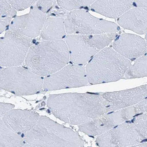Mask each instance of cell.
Listing matches in <instances>:
<instances>
[{
  "label": "cell",
  "mask_w": 147,
  "mask_h": 147,
  "mask_svg": "<svg viewBox=\"0 0 147 147\" xmlns=\"http://www.w3.org/2000/svg\"><path fill=\"white\" fill-rule=\"evenodd\" d=\"M47 107L58 119L71 125H79L110 112L100 94L69 93L49 96Z\"/></svg>",
  "instance_id": "6da1fadb"
},
{
  "label": "cell",
  "mask_w": 147,
  "mask_h": 147,
  "mask_svg": "<svg viewBox=\"0 0 147 147\" xmlns=\"http://www.w3.org/2000/svg\"><path fill=\"white\" fill-rule=\"evenodd\" d=\"M69 62L68 48L64 40H38L31 47L24 63L29 69L46 77L59 71Z\"/></svg>",
  "instance_id": "7a4b0ae2"
},
{
  "label": "cell",
  "mask_w": 147,
  "mask_h": 147,
  "mask_svg": "<svg viewBox=\"0 0 147 147\" xmlns=\"http://www.w3.org/2000/svg\"><path fill=\"white\" fill-rule=\"evenodd\" d=\"M26 147H82L84 142L73 130L46 116H40L33 128L22 136Z\"/></svg>",
  "instance_id": "3957f363"
},
{
  "label": "cell",
  "mask_w": 147,
  "mask_h": 147,
  "mask_svg": "<svg viewBox=\"0 0 147 147\" xmlns=\"http://www.w3.org/2000/svg\"><path fill=\"white\" fill-rule=\"evenodd\" d=\"M131 63L112 47H106L87 63L86 69L88 83H106L123 79Z\"/></svg>",
  "instance_id": "277c9868"
},
{
  "label": "cell",
  "mask_w": 147,
  "mask_h": 147,
  "mask_svg": "<svg viewBox=\"0 0 147 147\" xmlns=\"http://www.w3.org/2000/svg\"><path fill=\"white\" fill-rule=\"evenodd\" d=\"M119 33L98 34H67L64 39L68 48L70 61L82 65L110 45Z\"/></svg>",
  "instance_id": "5b68a950"
},
{
  "label": "cell",
  "mask_w": 147,
  "mask_h": 147,
  "mask_svg": "<svg viewBox=\"0 0 147 147\" xmlns=\"http://www.w3.org/2000/svg\"><path fill=\"white\" fill-rule=\"evenodd\" d=\"M44 78L27 67L20 66L1 67L0 86L17 95H30L43 89Z\"/></svg>",
  "instance_id": "8992f818"
},
{
  "label": "cell",
  "mask_w": 147,
  "mask_h": 147,
  "mask_svg": "<svg viewBox=\"0 0 147 147\" xmlns=\"http://www.w3.org/2000/svg\"><path fill=\"white\" fill-rule=\"evenodd\" d=\"M65 26L67 34H98L121 31L116 23L94 17L86 9L70 11L65 18Z\"/></svg>",
  "instance_id": "52a82bcc"
},
{
  "label": "cell",
  "mask_w": 147,
  "mask_h": 147,
  "mask_svg": "<svg viewBox=\"0 0 147 147\" xmlns=\"http://www.w3.org/2000/svg\"><path fill=\"white\" fill-rule=\"evenodd\" d=\"M34 39L10 30L0 40V64L3 67L20 66L25 62Z\"/></svg>",
  "instance_id": "ba28073f"
},
{
  "label": "cell",
  "mask_w": 147,
  "mask_h": 147,
  "mask_svg": "<svg viewBox=\"0 0 147 147\" xmlns=\"http://www.w3.org/2000/svg\"><path fill=\"white\" fill-rule=\"evenodd\" d=\"M88 84L86 68L71 63L45 77L43 89L46 91L57 90L87 86Z\"/></svg>",
  "instance_id": "9c48e42d"
},
{
  "label": "cell",
  "mask_w": 147,
  "mask_h": 147,
  "mask_svg": "<svg viewBox=\"0 0 147 147\" xmlns=\"http://www.w3.org/2000/svg\"><path fill=\"white\" fill-rule=\"evenodd\" d=\"M132 122H125L98 136L96 144L99 147L134 146L146 140Z\"/></svg>",
  "instance_id": "30bf717a"
},
{
  "label": "cell",
  "mask_w": 147,
  "mask_h": 147,
  "mask_svg": "<svg viewBox=\"0 0 147 147\" xmlns=\"http://www.w3.org/2000/svg\"><path fill=\"white\" fill-rule=\"evenodd\" d=\"M134 106L111 111L78 125L79 130L90 136H98L137 115Z\"/></svg>",
  "instance_id": "8fae6325"
},
{
  "label": "cell",
  "mask_w": 147,
  "mask_h": 147,
  "mask_svg": "<svg viewBox=\"0 0 147 147\" xmlns=\"http://www.w3.org/2000/svg\"><path fill=\"white\" fill-rule=\"evenodd\" d=\"M47 15L33 5L29 12L14 17L11 21L9 30L34 39L40 36Z\"/></svg>",
  "instance_id": "7c38bea8"
},
{
  "label": "cell",
  "mask_w": 147,
  "mask_h": 147,
  "mask_svg": "<svg viewBox=\"0 0 147 147\" xmlns=\"http://www.w3.org/2000/svg\"><path fill=\"white\" fill-rule=\"evenodd\" d=\"M110 112L133 106L147 98V84L135 88L100 93Z\"/></svg>",
  "instance_id": "4fadbf2b"
},
{
  "label": "cell",
  "mask_w": 147,
  "mask_h": 147,
  "mask_svg": "<svg viewBox=\"0 0 147 147\" xmlns=\"http://www.w3.org/2000/svg\"><path fill=\"white\" fill-rule=\"evenodd\" d=\"M112 43V48L115 51L131 61L147 52L146 40L135 34H119Z\"/></svg>",
  "instance_id": "5bb4252c"
},
{
  "label": "cell",
  "mask_w": 147,
  "mask_h": 147,
  "mask_svg": "<svg viewBox=\"0 0 147 147\" xmlns=\"http://www.w3.org/2000/svg\"><path fill=\"white\" fill-rule=\"evenodd\" d=\"M40 117L38 114L32 110L13 109L1 119L7 126L22 136L33 128Z\"/></svg>",
  "instance_id": "9a60e30c"
},
{
  "label": "cell",
  "mask_w": 147,
  "mask_h": 147,
  "mask_svg": "<svg viewBox=\"0 0 147 147\" xmlns=\"http://www.w3.org/2000/svg\"><path fill=\"white\" fill-rule=\"evenodd\" d=\"M119 26L137 34L147 33V8L133 7L117 18Z\"/></svg>",
  "instance_id": "2e32d148"
},
{
  "label": "cell",
  "mask_w": 147,
  "mask_h": 147,
  "mask_svg": "<svg viewBox=\"0 0 147 147\" xmlns=\"http://www.w3.org/2000/svg\"><path fill=\"white\" fill-rule=\"evenodd\" d=\"M133 0H96L91 11L109 18L117 19L133 7Z\"/></svg>",
  "instance_id": "e0dca14e"
},
{
  "label": "cell",
  "mask_w": 147,
  "mask_h": 147,
  "mask_svg": "<svg viewBox=\"0 0 147 147\" xmlns=\"http://www.w3.org/2000/svg\"><path fill=\"white\" fill-rule=\"evenodd\" d=\"M67 35L65 18L47 17L38 40L45 41L64 40Z\"/></svg>",
  "instance_id": "ac0fdd59"
},
{
  "label": "cell",
  "mask_w": 147,
  "mask_h": 147,
  "mask_svg": "<svg viewBox=\"0 0 147 147\" xmlns=\"http://www.w3.org/2000/svg\"><path fill=\"white\" fill-rule=\"evenodd\" d=\"M25 144L21 135L7 126L0 120V147H24Z\"/></svg>",
  "instance_id": "d6986e66"
},
{
  "label": "cell",
  "mask_w": 147,
  "mask_h": 147,
  "mask_svg": "<svg viewBox=\"0 0 147 147\" xmlns=\"http://www.w3.org/2000/svg\"><path fill=\"white\" fill-rule=\"evenodd\" d=\"M134 61L123 79H134L147 77V52Z\"/></svg>",
  "instance_id": "ffe728a7"
},
{
  "label": "cell",
  "mask_w": 147,
  "mask_h": 147,
  "mask_svg": "<svg viewBox=\"0 0 147 147\" xmlns=\"http://www.w3.org/2000/svg\"><path fill=\"white\" fill-rule=\"evenodd\" d=\"M96 0H57L59 5L70 11L79 9H90ZM87 10V9H86Z\"/></svg>",
  "instance_id": "44dd1931"
},
{
  "label": "cell",
  "mask_w": 147,
  "mask_h": 147,
  "mask_svg": "<svg viewBox=\"0 0 147 147\" xmlns=\"http://www.w3.org/2000/svg\"><path fill=\"white\" fill-rule=\"evenodd\" d=\"M131 121L140 133L147 138V113L136 115Z\"/></svg>",
  "instance_id": "7402d4cb"
},
{
  "label": "cell",
  "mask_w": 147,
  "mask_h": 147,
  "mask_svg": "<svg viewBox=\"0 0 147 147\" xmlns=\"http://www.w3.org/2000/svg\"><path fill=\"white\" fill-rule=\"evenodd\" d=\"M17 11L10 0H0L1 16H9L13 18L17 14Z\"/></svg>",
  "instance_id": "603a6c76"
},
{
  "label": "cell",
  "mask_w": 147,
  "mask_h": 147,
  "mask_svg": "<svg viewBox=\"0 0 147 147\" xmlns=\"http://www.w3.org/2000/svg\"><path fill=\"white\" fill-rule=\"evenodd\" d=\"M58 4L57 0H38L34 5L46 15Z\"/></svg>",
  "instance_id": "cb8c5ba5"
},
{
  "label": "cell",
  "mask_w": 147,
  "mask_h": 147,
  "mask_svg": "<svg viewBox=\"0 0 147 147\" xmlns=\"http://www.w3.org/2000/svg\"><path fill=\"white\" fill-rule=\"evenodd\" d=\"M38 0H10L13 6L17 11L25 10L33 5Z\"/></svg>",
  "instance_id": "d4e9b609"
},
{
  "label": "cell",
  "mask_w": 147,
  "mask_h": 147,
  "mask_svg": "<svg viewBox=\"0 0 147 147\" xmlns=\"http://www.w3.org/2000/svg\"><path fill=\"white\" fill-rule=\"evenodd\" d=\"M69 11L60 6L58 4L53 8L48 14V17H56L58 18H65Z\"/></svg>",
  "instance_id": "484cf974"
},
{
  "label": "cell",
  "mask_w": 147,
  "mask_h": 147,
  "mask_svg": "<svg viewBox=\"0 0 147 147\" xmlns=\"http://www.w3.org/2000/svg\"><path fill=\"white\" fill-rule=\"evenodd\" d=\"M12 17L9 16H1L0 18V33L2 34L7 29L10 27Z\"/></svg>",
  "instance_id": "4316f807"
},
{
  "label": "cell",
  "mask_w": 147,
  "mask_h": 147,
  "mask_svg": "<svg viewBox=\"0 0 147 147\" xmlns=\"http://www.w3.org/2000/svg\"><path fill=\"white\" fill-rule=\"evenodd\" d=\"M134 107L138 115L147 113V98L136 105Z\"/></svg>",
  "instance_id": "83f0119b"
},
{
  "label": "cell",
  "mask_w": 147,
  "mask_h": 147,
  "mask_svg": "<svg viewBox=\"0 0 147 147\" xmlns=\"http://www.w3.org/2000/svg\"><path fill=\"white\" fill-rule=\"evenodd\" d=\"M0 118H1L7 112L14 108L13 105L1 102L0 104Z\"/></svg>",
  "instance_id": "f1b7e54d"
},
{
  "label": "cell",
  "mask_w": 147,
  "mask_h": 147,
  "mask_svg": "<svg viewBox=\"0 0 147 147\" xmlns=\"http://www.w3.org/2000/svg\"><path fill=\"white\" fill-rule=\"evenodd\" d=\"M133 7L147 8V0H133Z\"/></svg>",
  "instance_id": "f546056e"
},
{
  "label": "cell",
  "mask_w": 147,
  "mask_h": 147,
  "mask_svg": "<svg viewBox=\"0 0 147 147\" xmlns=\"http://www.w3.org/2000/svg\"><path fill=\"white\" fill-rule=\"evenodd\" d=\"M135 147H147V143L145 142H141L136 145L134 146Z\"/></svg>",
  "instance_id": "4dcf8cb0"
},
{
  "label": "cell",
  "mask_w": 147,
  "mask_h": 147,
  "mask_svg": "<svg viewBox=\"0 0 147 147\" xmlns=\"http://www.w3.org/2000/svg\"><path fill=\"white\" fill-rule=\"evenodd\" d=\"M145 40H146V41H147V33H146L145 35Z\"/></svg>",
  "instance_id": "1f68e13d"
}]
</instances>
